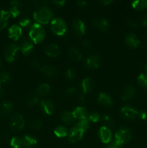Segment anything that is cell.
I'll use <instances>...</instances> for the list:
<instances>
[{"instance_id": "cell-40", "label": "cell", "mask_w": 147, "mask_h": 148, "mask_svg": "<svg viewBox=\"0 0 147 148\" xmlns=\"http://www.w3.org/2000/svg\"><path fill=\"white\" fill-rule=\"evenodd\" d=\"M10 75L7 72H3L0 73V82H6L10 80Z\"/></svg>"}, {"instance_id": "cell-7", "label": "cell", "mask_w": 147, "mask_h": 148, "mask_svg": "<svg viewBox=\"0 0 147 148\" xmlns=\"http://www.w3.org/2000/svg\"><path fill=\"white\" fill-rule=\"evenodd\" d=\"M120 114L123 118L130 120L135 119L138 117V111L128 106H123L121 108Z\"/></svg>"}, {"instance_id": "cell-1", "label": "cell", "mask_w": 147, "mask_h": 148, "mask_svg": "<svg viewBox=\"0 0 147 148\" xmlns=\"http://www.w3.org/2000/svg\"><path fill=\"white\" fill-rule=\"evenodd\" d=\"M53 13L47 6L39 8L34 13V19L37 24H47L53 20Z\"/></svg>"}, {"instance_id": "cell-33", "label": "cell", "mask_w": 147, "mask_h": 148, "mask_svg": "<svg viewBox=\"0 0 147 148\" xmlns=\"http://www.w3.org/2000/svg\"><path fill=\"white\" fill-rule=\"evenodd\" d=\"M30 128L33 130H40L43 127V122L40 119H35L33 121H31L30 124Z\"/></svg>"}, {"instance_id": "cell-49", "label": "cell", "mask_w": 147, "mask_h": 148, "mask_svg": "<svg viewBox=\"0 0 147 148\" xmlns=\"http://www.w3.org/2000/svg\"><path fill=\"white\" fill-rule=\"evenodd\" d=\"M86 4H87V1H83V0H80V1H77V5L79 7H86Z\"/></svg>"}, {"instance_id": "cell-29", "label": "cell", "mask_w": 147, "mask_h": 148, "mask_svg": "<svg viewBox=\"0 0 147 148\" xmlns=\"http://www.w3.org/2000/svg\"><path fill=\"white\" fill-rule=\"evenodd\" d=\"M50 90V88L48 84H42L37 88L36 92H37V95H40V96H44V95H48L49 93Z\"/></svg>"}, {"instance_id": "cell-12", "label": "cell", "mask_w": 147, "mask_h": 148, "mask_svg": "<svg viewBox=\"0 0 147 148\" xmlns=\"http://www.w3.org/2000/svg\"><path fill=\"white\" fill-rule=\"evenodd\" d=\"M8 33L10 38L16 40L20 38V36H22V28L20 26L14 25L9 28Z\"/></svg>"}, {"instance_id": "cell-5", "label": "cell", "mask_w": 147, "mask_h": 148, "mask_svg": "<svg viewBox=\"0 0 147 148\" xmlns=\"http://www.w3.org/2000/svg\"><path fill=\"white\" fill-rule=\"evenodd\" d=\"M11 128L14 131H20L24 127V121L22 116L20 114H14L10 119Z\"/></svg>"}, {"instance_id": "cell-17", "label": "cell", "mask_w": 147, "mask_h": 148, "mask_svg": "<svg viewBox=\"0 0 147 148\" xmlns=\"http://www.w3.org/2000/svg\"><path fill=\"white\" fill-rule=\"evenodd\" d=\"M73 27L77 36H82L85 33V26L82 20L75 19L73 21Z\"/></svg>"}, {"instance_id": "cell-27", "label": "cell", "mask_w": 147, "mask_h": 148, "mask_svg": "<svg viewBox=\"0 0 147 148\" xmlns=\"http://www.w3.org/2000/svg\"><path fill=\"white\" fill-rule=\"evenodd\" d=\"M82 87L84 93L90 92L94 88V82L90 78H85L82 82Z\"/></svg>"}, {"instance_id": "cell-21", "label": "cell", "mask_w": 147, "mask_h": 148, "mask_svg": "<svg viewBox=\"0 0 147 148\" xmlns=\"http://www.w3.org/2000/svg\"><path fill=\"white\" fill-rule=\"evenodd\" d=\"M10 17V12L2 10H0V30H2L7 26Z\"/></svg>"}, {"instance_id": "cell-42", "label": "cell", "mask_w": 147, "mask_h": 148, "mask_svg": "<svg viewBox=\"0 0 147 148\" xmlns=\"http://www.w3.org/2000/svg\"><path fill=\"white\" fill-rule=\"evenodd\" d=\"M66 77L69 79H73L75 77V72L72 69H67L66 71Z\"/></svg>"}, {"instance_id": "cell-24", "label": "cell", "mask_w": 147, "mask_h": 148, "mask_svg": "<svg viewBox=\"0 0 147 148\" xmlns=\"http://www.w3.org/2000/svg\"><path fill=\"white\" fill-rule=\"evenodd\" d=\"M97 101L102 105L105 106H110L112 104V99L105 92H101V93H99Z\"/></svg>"}, {"instance_id": "cell-2", "label": "cell", "mask_w": 147, "mask_h": 148, "mask_svg": "<svg viewBox=\"0 0 147 148\" xmlns=\"http://www.w3.org/2000/svg\"><path fill=\"white\" fill-rule=\"evenodd\" d=\"M29 36L34 43H40L46 37V31L41 25L35 23L30 27Z\"/></svg>"}, {"instance_id": "cell-35", "label": "cell", "mask_w": 147, "mask_h": 148, "mask_svg": "<svg viewBox=\"0 0 147 148\" xmlns=\"http://www.w3.org/2000/svg\"><path fill=\"white\" fill-rule=\"evenodd\" d=\"M138 82L143 87H147V74H141L138 77Z\"/></svg>"}, {"instance_id": "cell-54", "label": "cell", "mask_w": 147, "mask_h": 148, "mask_svg": "<svg viewBox=\"0 0 147 148\" xmlns=\"http://www.w3.org/2000/svg\"><path fill=\"white\" fill-rule=\"evenodd\" d=\"M146 8H147V1H146Z\"/></svg>"}, {"instance_id": "cell-13", "label": "cell", "mask_w": 147, "mask_h": 148, "mask_svg": "<svg viewBox=\"0 0 147 148\" xmlns=\"http://www.w3.org/2000/svg\"><path fill=\"white\" fill-rule=\"evenodd\" d=\"M125 43L128 47L134 49L140 44V40L135 34H128L125 37Z\"/></svg>"}, {"instance_id": "cell-50", "label": "cell", "mask_w": 147, "mask_h": 148, "mask_svg": "<svg viewBox=\"0 0 147 148\" xmlns=\"http://www.w3.org/2000/svg\"><path fill=\"white\" fill-rule=\"evenodd\" d=\"M141 23H142V25L144 27H147V14L144 16V17L142 19V21H141Z\"/></svg>"}, {"instance_id": "cell-45", "label": "cell", "mask_w": 147, "mask_h": 148, "mask_svg": "<svg viewBox=\"0 0 147 148\" xmlns=\"http://www.w3.org/2000/svg\"><path fill=\"white\" fill-rule=\"evenodd\" d=\"M138 117L142 120H146L147 119V112L145 111H141L138 112Z\"/></svg>"}, {"instance_id": "cell-15", "label": "cell", "mask_w": 147, "mask_h": 148, "mask_svg": "<svg viewBox=\"0 0 147 148\" xmlns=\"http://www.w3.org/2000/svg\"><path fill=\"white\" fill-rule=\"evenodd\" d=\"M22 147L24 148H31L37 144V140L34 137L30 135H25L21 139Z\"/></svg>"}, {"instance_id": "cell-53", "label": "cell", "mask_w": 147, "mask_h": 148, "mask_svg": "<svg viewBox=\"0 0 147 148\" xmlns=\"http://www.w3.org/2000/svg\"><path fill=\"white\" fill-rule=\"evenodd\" d=\"M1 60H0V69H1Z\"/></svg>"}, {"instance_id": "cell-18", "label": "cell", "mask_w": 147, "mask_h": 148, "mask_svg": "<svg viewBox=\"0 0 147 148\" xmlns=\"http://www.w3.org/2000/svg\"><path fill=\"white\" fill-rule=\"evenodd\" d=\"M41 72L47 77H53L57 74L56 68L53 65H45L42 67Z\"/></svg>"}, {"instance_id": "cell-47", "label": "cell", "mask_w": 147, "mask_h": 148, "mask_svg": "<svg viewBox=\"0 0 147 148\" xmlns=\"http://www.w3.org/2000/svg\"><path fill=\"white\" fill-rule=\"evenodd\" d=\"M106 148H120V145L118 144L115 141L112 142L111 143H109V144L107 145Z\"/></svg>"}, {"instance_id": "cell-22", "label": "cell", "mask_w": 147, "mask_h": 148, "mask_svg": "<svg viewBox=\"0 0 147 148\" xmlns=\"http://www.w3.org/2000/svg\"><path fill=\"white\" fill-rule=\"evenodd\" d=\"M135 89L133 86H128L122 92V98L124 101H128L131 100L135 96Z\"/></svg>"}, {"instance_id": "cell-48", "label": "cell", "mask_w": 147, "mask_h": 148, "mask_svg": "<svg viewBox=\"0 0 147 148\" xmlns=\"http://www.w3.org/2000/svg\"><path fill=\"white\" fill-rule=\"evenodd\" d=\"M127 24H128V25L129 26V27H133V28H135V27H137V26H138L137 23H135V21H133V20H129Z\"/></svg>"}, {"instance_id": "cell-56", "label": "cell", "mask_w": 147, "mask_h": 148, "mask_svg": "<svg viewBox=\"0 0 147 148\" xmlns=\"http://www.w3.org/2000/svg\"><path fill=\"white\" fill-rule=\"evenodd\" d=\"M146 120H147V119H146Z\"/></svg>"}, {"instance_id": "cell-9", "label": "cell", "mask_w": 147, "mask_h": 148, "mask_svg": "<svg viewBox=\"0 0 147 148\" xmlns=\"http://www.w3.org/2000/svg\"><path fill=\"white\" fill-rule=\"evenodd\" d=\"M84 132L81 131V130H78L76 127H74L73 129L71 130V131L69 133V141L71 143H76V142L82 140L83 137Z\"/></svg>"}, {"instance_id": "cell-32", "label": "cell", "mask_w": 147, "mask_h": 148, "mask_svg": "<svg viewBox=\"0 0 147 148\" xmlns=\"http://www.w3.org/2000/svg\"><path fill=\"white\" fill-rule=\"evenodd\" d=\"M132 6L135 10H144V9L146 8V1H144V0L135 1L132 3Z\"/></svg>"}, {"instance_id": "cell-44", "label": "cell", "mask_w": 147, "mask_h": 148, "mask_svg": "<svg viewBox=\"0 0 147 148\" xmlns=\"http://www.w3.org/2000/svg\"><path fill=\"white\" fill-rule=\"evenodd\" d=\"M31 65L33 68H35V69H37V68L40 67V64L38 59H33L31 62Z\"/></svg>"}, {"instance_id": "cell-34", "label": "cell", "mask_w": 147, "mask_h": 148, "mask_svg": "<svg viewBox=\"0 0 147 148\" xmlns=\"http://www.w3.org/2000/svg\"><path fill=\"white\" fill-rule=\"evenodd\" d=\"M10 144H11V146L13 148H20V147H22V140L20 137H13L11 140Z\"/></svg>"}, {"instance_id": "cell-43", "label": "cell", "mask_w": 147, "mask_h": 148, "mask_svg": "<svg viewBox=\"0 0 147 148\" xmlns=\"http://www.w3.org/2000/svg\"><path fill=\"white\" fill-rule=\"evenodd\" d=\"M51 3L53 4H54V6H56V7H61L64 5L66 1L64 0H60V1H51Z\"/></svg>"}, {"instance_id": "cell-20", "label": "cell", "mask_w": 147, "mask_h": 148, "mask_svg": "<svg viewBox=\"0 0 147 148\" xmlns=\"http://www.w3.org/2000/svg\"><path fill=\"white\" fill-rule=\"evenodd\" d=\"M13 109V104L12 103L6 101L0 106V116H6L12 112Z\"/></svg>"}, {"instance_id": "cell-55", "label": "cell", "mask_w": 147, "mask_h": 148, "mask_svg": "<svg viewBox=\"0 0 147 148\" xmlns=\"http://www.w3.org/2000/svg\"><path fill=\"white\" fill-rule=\"evenodd\" d=\"M146 69H147V66H146Z\"/></svg>"}, {"instance_id": "cell-6", "label": "cell", "mask_w": 147, "mask_h": 148, "mask_svg": "<svg viewBox=\"0 0 147 148\" xmlns=\"http://www.w3.org/2000/svg\"><path fill=\"white\" fill-rule=\"evenodd\" d=\"M20 49V48L14 43H12L6 48L5 51H4V57L7 59V62H12L14 61L15 56L17 55Z\"/></svg>"}, {"instance_id": "cell-16", "label": "cell", "mask_w": 147, "mask_h": 148, "mask_svg": "<svg viewBox=\"0 0 147 148\" xmlns=\"http://www.w3.org/2000/svg\"><path fill=\"white\" fill-rule=\"evenodd\" d=\"M100 64V59L96 55H92L89 56L86 60V65L87 67L90 69H95L97 68Z\"/></svg>"}, {"instance_id": "cell-46", "label": "cell", "mask_w": 147, "mask_h": 148, "mask_svg": "<svg viewBox=\"0 0 147 148\" xmlns=\"http://www.w3.org/2000/svg\"><path fill=\"white\" fill-rule=\"evenodd\" d=\"M83 46H84L86 49H91L92 48V44L91 43L90 40H84L83 41Z\"/></svg>"}, {"instance_id": "cell-36", "label": "cell", "mask_w": 147, "mask_h": 148, "mask_svg": "<svg viewBox=\"0 0 147 148\" xmlns=\"http://www.w3.org/2000/svg\"><path fill=\"white\" fill-rule=\"evenodd\" d=\"M38 102V98L36 96H30L27 99V105L30 107L35 106Z\"/></svg>"}, {"instance_id": "cell-3", "label": "cell", "mask_w": 147, "mask_h": 148, "mask_svg": "<svg viewBox=\"0 0 147 148\" xmlns=\"http://www.w3.org/2000/svg\"><path fill=\"white\" fill-rule=\"evenodd\" d=\"M50 29L57 36H63L66 31V22L59 17L53 19L50 23Z\"/></svg>"}, {"instance_id": "cell-10", "label": "cell", "mask_w": 147, "mask_h": 148, "mask_svg": "<svg viewBox=\"0 0 147 148\" xmlns=\"http://www.w3.org/2000/svg\"><path fill=\"white\" fill-rule=\"evenodd\" d=\"M40 107L43 112L47 115H52L55 111V106L51 101L48 100H43L40 102Z\"/></svg>"}, {"instance_id": "cell-23", "label": "cell", "mask_w": 147, "mask_h": 148, "mask_svg": "<svg viewBox=\"0 0 147 148\" xmlns=\"http://www.w3.org/2000/svg\"><path fill=\"white\" fill-rule=\"evenodd\" d=\"M21 7V2L19 1H12L10 3V14L13 17H17L20 14V9Z\"/></svg>"}, {"instance_id": "cell-52", "label": "cell", "mask_w": 147, "mask_h": 148, "mask_svg": "<svg viewBox=\"0 0 147 148\" xmlns=\"http://www.w3.org/2000/svg\"><path fill=\"white\" fill-rule=\"evenodd\" d=\"M3 95H4V92H3L2 89H1V87H0V98H1V97H2Z\"/></svg>"}, {"instance_id": "cell-19", "label": "cell", "mask_w": 147, "mask_h": 148, "mask_svg": "<svg viewBox=\"0 0 147 148\" xmlns=\"http://www.w3.org/2000/svg\"><path fill=\"white\" fill-rule=\"evenodd\" d=\"M93 24L95 27H97L98 30H102V31L106 30L108 29V25H109L107 20H105V18H100V17H97V18L95 19Z\"/></svg>"}, {"instance_id": "cell-51", "label": "cell", "mask_w": 147, "mask_h": 148, "mask_svg": "<svg viewBox=\"0 0 147 148\" xmlns=\"http://www.w3.org/2000/svg\"><path fill=\"white\" fill-rule=\"evenodd\" d=\"M100 3L103 5H108V4L112 3V1H110V0H107V1H101Z\"/></svg>"}, {"instance_id": "cell-41", "label": "cell", "mask_w": 147, "mask_h": 148, "mask_svg": "<svg viewBox=\"0 0 147 148\" xmlns=\"http://www.w3.org/2000/svg\"><path fill=\"white\" fill-rule=\"evenodd\" d=\"M76 92V89L74 87H71V88H68L66 91L65 92V95L67 97L73 96L75 93Z\"/></svg>"}, {"instance_id": "cell-14", "label": "cell", "mask_w": 147, "mask_h": 148, "mask_svg": "<svg viewBox=\"0 0 147 148\" xmlns=\"http://www.w3.org/2000/svg\"><path fill=\"white\" fill-rule=\"evenodd\" d=\"M45 52L48 56L50 57H56L60 53V49H59L58 45L55 43H50L47 45L45 49Z\"/></svg>"}, {"instance_id": "cell-37", "label": "cell", "mask_w": 147, "mask_h": 148, "mask_svg": "<svg viewBox=\"0 0 147 148\" xmlns=\"http://www.w3.org/2000/svg\"><path fill=\"white\" fill-rule=\"evenodd\" d=\"M20 25L24 28H27L30 25V20L27 17H22L20 20Z\"/></svg>"}, {"instance_id": "cell-4", "label": "cell", "mask_w": 147, "mask_h": 148, "mask_svg": "<svg viewBox=\"0 0 147 148\" xmlns=\"http://www.w3.org/2000/svg\"><path fill=\"white\" fill-rule=\"evenodd\" d=\"M131 137H132L131 132L128 129L125 128V127H122V128L119 129L117 131V132L115 133V141L119 145H122L129 142L131 140Z\"/></svg>"}, {"instance_id": "cell-28", "label": "cell", "mask_w": 147, "mask_h": 148, "mask_svg": "<svg viewBox=\"0 0 147 148\" xmlns=\"http://www.w3.org/2000/svg\"><path fill=\"white\" fill-rule=\"evenodd\" d=\"M61 119L62 121L66 124H71L74 121L75 118L73 115V113L69 112V111H66L63 112L61 116Z\"/></svg>"}, {"instance_id": "cell-26", "label": "cell", "mask_w": 147, "mask_h": 148, "mask_svg": "<svg viewBox=\"0 0 147 148\" xmlns=\"http://www.w3.org/2000/svg\"><path fill=\"white\" fill-rule=\"evenodd\" d=\"M68 54H69V57L74 61H79L82 58V55L80 51L76 48H70L68 51Z\"/></svg>"}, {"instance_id": "cell-8", "label": "cell", "mask_w": 147, "mask_h": 148, "mask_svg": "<svg viewBox=\"0 0 147 148\" xmlns=\"http://www.w3.org/2000/svg\"><path fill=\"white\" fill-rule=\"evenodd\" d=\"M99 136L101 141L104 143H109L112 139L110 130L107 127H102L99 130Z\"/></svg>"}, {"instance_id": "cell-30", "label": "cell", "mask_w": 147, "mask_h": 148, "mask_svg": "<svg viewBox=\"0 0 147 148\" xmlns=\"http://www.w3.org/2000/svg\"><path fill=\"white\" fill-rule=\"evenodd\" d=\"M54 133L58 137H64L67 135L69 132L66 127L63 126H59L55 129Z\"/></svg>"}, {"instance_id": "cell-25", "label": "cell", "mask_w": 147, "mask_h": 148, "mask_svg": "<svg viewBox=\"0 0 147 148\" xmlns=\"http://www.w3.org/2000/svg\"><path fill=\"white\" fill-rule=\"evenodd\" d=\"M22 52L24 54H28L33 51V44L30 40H24L22 42L21 46H20Z\"/></svg>"}, {"instance_id": "cell-39", "label": "cell", "mask_w": 147, "mask_h": 148, "mask_svg": "<svg viewBox=\"0 0 147 148\" xmlns=\"http://www.w3.org/2000/svg\"><path fill=\"white\" fill-rule=\"evenodd\" d=\"M88 119H89V120L92 121V122H97V121H99V120H100L101 117L98 113L93 112L92 113V114H89V117H88Z\"/></svg>"}, {"instance_id": "cell-11", "label": "cell", "mask_w": 147, "mask_h": 148, "mask_svg": "<svg viewBox=\"0 0 147 148\" xmlns=\"http://www.w3.org/2000/svg\"><path fill=\"white\" fill-rule=\"evenodd\" d=\"M73 115L75 119H77L79 120H84V119H89V114H88L87 111L84 107H77L74 110Z\"/></svg>"}, {"instance_id": "cell-31", "label": "cell", "mask_w": 147, "mask_h": 148, "mask_svg": "<svg viewBox=\"0 0 147 148\" xmlns=\"http://www.w3.org/2000/svg\"><path fill=\"white\" fill-rule=\"evenodd\" d=\"M89 119H84V120H80L77 124H76L75 127L77 128L78 130H81V131L84 132L86 131V130L89 127Z\"/></svg>"}, {"instance_id": "cell-38", "label": "cell", "mask_w": 147, "mask_h": 148, "mask_svg": "<svg viewBox=\"0 0 147 148\" xmlns=\"http://www.w3.org/2000/svg\"><path fill=\"white\" fill-rule=\"evenodd\" d=\"M101 119H102V120L103 121V122L105 123V124H107V126H108L107 127H112V126H113V124H114L113 120H112V119H111L108 115L102 116V118Z\"/></svg>"}]
</instances>
